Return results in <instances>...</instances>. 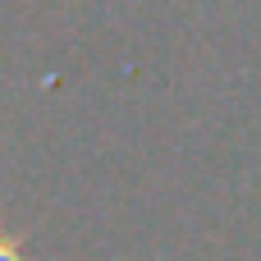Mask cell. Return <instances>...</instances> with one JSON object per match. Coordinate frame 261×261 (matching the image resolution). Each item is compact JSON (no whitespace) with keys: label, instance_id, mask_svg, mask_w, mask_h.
Masks as SVG:
<instances>
[{"label":"cell","instance_id":"6da1fadb","mask_svg":"<svg viewBox=\"0 0 261 261\" xmlns=\"http://www.w3.org/2000/svg\"><path fill=\"white\" fill-rule=\"evenodd\" d=\"M0 261H28V257H23V243H18L5 225H0Z\"/></svg>","mask_w":261,"mask_h":261}]
</instances>
